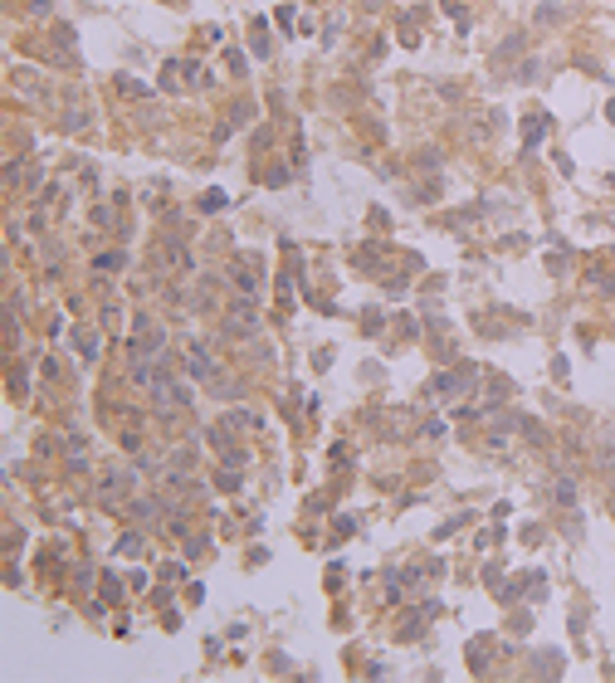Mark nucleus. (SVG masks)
Here are the masks:
<instances>
[{"label": "nucleus", "instance_id": "f03ea898", "mask_svg": "<svg viewBox=\"0 0 615 683\" xmlns=\"http://www.w3.org/2000/svg\"><path fill=\"white\" fill-rule=\"evenodd\" d=\"M210 371V362H205V352L201 347H191V376H205Z\"/></svg>", "mask_w": 615, "mask_h": 683}, {"label": "nucleus", "instance_id": "f257e3e1", "mask_svg": "<svg viewBox=\"0 0 615 683\" xmlns=\"http://www.w3.org/2000/svg\"><path fill=\"white\" fill-rule=\"evenodd\" d=\"M249 327H254V307L249 303H234L230 307V332H249Z\"/></svg>", "mask_w": 615, "mask_h": 683}, {"label": "nucleus", "instance_id": "7ed1b4c3", "mask_svg": "<svg viewBox=\"0 0 615 683\" xmlns=\"http://www.w3.org/2000/svg\"><path fill=\"white\" fill-rule=\"evenodd\" d=\"M79 347H84V357H93V352H98V342H93V332H79Z\"/></svg>", "mask_w": 615, "mask_h": 683}]
</instances>
